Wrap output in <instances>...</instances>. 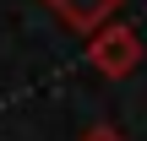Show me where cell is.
<instances>
[{
	"label": "cell",
	"instance_id": "cell-1",
	"mask_svg": "<svg viewBox=\"0 0 147 141\" xmlns=\"http://www.w3.org/2000/svg\"><path fill=\"white\" fill-rule=\"evenodd\" d=\"M93 60L104 65V71H125L131 60H136V43H131V33H109V38H98V49H93Z\"/></svg>",
	"mask_w": 147,
	"mask_h": 141
},
{
	"label": "cell",
	"instance_id": "cell-3",
	"mask_svg": "<svg viewBox=\"0 0 147 141\" xmlns=\"http://www.w3.org/2000/svg\"><path fill=\"white\" fill-rule=\"evenodd\" d=\"M87 141H115V136H109V130H93V136H87Z\"/></svg>",
	"mask_w": 147,
	"mask_h": 141
},
{
	"label": "cell",
	"instance_id": "cell-2",
	"mask_svg": "<svg viewBox=\"0 0 147 141\" xmlns=\"http://www.w3.org/2000/svg\"><path fill=\"white\" fill-rule=\"evenodd\" d=\"M49 5H55L71 27H98V22L115 11V0H49Z\"/></svg>",
	"mask_w": 147,
	"mask_h": 141
}]
</instances>
